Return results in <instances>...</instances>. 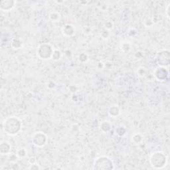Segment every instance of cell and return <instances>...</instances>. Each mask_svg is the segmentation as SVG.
Wrapping results in <instances>:
<instances>
[{
    "mask_svg": "<svg viewBox=\"0 0 170 170\" xmlns=\"http://www.w3.org/2000/svg\"><path fill=\"white\" fill-rule=\"evenodd\" d=\"M22 128V122L20 119L15 116L6 118L2 123V129L6 134L15 136L20 132Z\"/></svg>",
    "mask_w": 170,
    "mask_h": 170,
    "instance_id": "cell-1",
    "label": "cell"
},
{
    "mask_svg": "<svg viewBox=\"0 0 170 170\" xmlns=\"http://www.w3.org/2000/svg\"><path fill=\"white\" fill-rule=\"evenodd\" d=\"M150 163L154 169H162L166 165L167 158L162 152H155L150 156Z\"/></svg>",
    "mask_w": 170,
    "mask_h": 170,
    "instance_id": "cell-2",
    "label": "cell"
},
{
    "mask_svg": "<svg viewBox=\"0 0 170 170\" xmlns=\"http://www.w3.org/2000/svg\"><path fill=\"white\" fill-rule=\"evenodd\" d=\"M114 169V164L109 157L101 156L94 160L93 169L96 170H112Z\"/></svg>",
    "mask_w": 170,
    "mask_h": 170,
    "instance_id": "cell-3",
    "label": "cell"
},
{
    "mask_svg": "<svg viewBox=\"0 0 170 170\" xmlns=\"http://www.w3.org/2000/svg\"><path fill=\"white\" fill-rule=\"evenodd\" d=\"M54 50L55 49L50 44L47 43H42L39 45L38 48H37V57L41 60H48V59H51Z\"/></svg>",
    "mask_w": 170,
    "mask_h": 170,
    "instance_id": "cell-4",
    "label": "cell"
},
{
    "mask_svg": "<svg viewBox=\"0 0 170 170\" xmlns=\"http://www.w3.org/2000/svg\"><path fill=\"white\" fill-rule=\"evenodd\" d=\"M158 67H168L170 63V55L168 49H163L159 51L156 56Z\"/></svg>",
    "mask_w": 170,
    "mask_h": 170,
    "instance_id": "cell-5",
    "label": "cell"
},
{
    "mask_svg": "<svg viewBox=\"0 0 170 170\" xmlns=\"http://www.w3.org/2000/svg\"><path fill=\"white\" fill-rule=\"evenodd\" d=\"M47 142V136L42 132H37L33 134L32 138L33 144L36 147H41L46 145Z\"/></svg>",
    "mask_w": 170,
    "mask_h": 170,
    "instance_id": "cell-6",
    "label": "cell"
},
{
    "mask_svg": "<svg viewBox=\"0 0 170 170\" xmlns=\"http://www.w3.org/2000/svg\"><path fill=\"white\" fill-rule=\"evenodd\" d=\"M154 76L156 80L159 81H164L168 77L169 72L167 68L158 67H157L154 71Z\"/></svg>",
    "mask_w": 170,
    "mask_h": 170,
    "instance_id": "cell-7",
    "label": "cell"
},
{
    "mask_svg": "<svg viewBox=\"0 0 170 170\" xmlns=\"http://www.w3.org/2000/svg\"><path fill=\"white\" fill-rule=\"evenodd\" d=\"M15 3L14 0H3L0 2V9L3 12H9L15 7Z\"/></svg>",
    "mask_w": 170,
    "mask_h": 170,
    "instance_id": "cell-8",
    "label": "cell"
},
{
    "mask_svg": "<svg viewBox=\"0 0 170 170\" xmlns=\"http://www.w3.org/2000/svg\"><path fill=\"white\" fill-rule=\"evenodd\" d=\"M12 145L7 141H2L0 143V154L1 155H9L11 153Z\"/></svg>",
    "mask_w": 170,
    "mask_h": 170,
    "instance_id": "cell-9",
    "label": "cell"
},
{
    "mask_svg": "<svg viewBox=\"0 0 170 170\" xmlns=\"http://www.w3.org/2000/svg\"><path fill=\"white\" fill-rule=\"evenodd\" d=\"M62 33L66 37H72L75 33V27L71 24H66L62 28Z\"/></svg>",
    "mask_w": 170,
    "mask_h": 170,
    "instance_id": "cell-10",
    "label": "cell"
},
{
    "mask_svg": "<svg viewBox=\"0 0 170 170\" xmlns=\"http://www.w3.org/2000/svg\"><path fill=\"white\" fill-rule=\"evenodd\" d=\"M108 113H109V116L112 117V118H116L120 115V109L118 106L113 105L109 108Z\"/></svg>",
    "mask_w": 170,
    "mask_h": 170,
    "instance_id": "cell-11",
    "label": "cell"
},
{
    "mask_svg": "<svg viewBox=\"0 0 170 170\" xmlns=\"http://www.w3.org/2000/svg\"><path fill=\"white\" fill-rule=\"evenodd\" d=\"M112 127V123L109 120H104L100 123V128L103 132H108L111 130Z\"/></svg>",
    "mask_w": 170,
    "mask_h": 170,
    "instance_id": "cell-12",
    "label": "cell"
},
{
    "mask_svg": "<svg viewBox=\"0 0 170 170\" xmlns=\"http://www.w3.org/2000/svg\"><path fill=\"white\" fill-rule=\"evenodd\" d=\"M48 17L53 22H59L61 19V15L57 12H51L49 13Z\"/></svg>",
    "mask_w": 170,
    "mask_h": 170,
    "instance_id": "cell-13",
    "label": "cell"
},
{
    "mask_svg": "<svg viewBox=\"0 0 170 170\" xmlns=\"http://www.w3.org/2000/svg\"><path fill=\"white\" fill-rule=\"evenodd\" d=\"M143 136L142 134L136 133L132 136V142L135 144H140L143 141Z\"/></svg>",
    "mask_w": 170,
    "mask_h": 170,
    "instance_id": "cell-14",
    "label": "cell"
},
{
    "mask_svg": "<svg viewBox=\"0 0 170 170\" xmlns=\"http://www.w3.org/2000/svg\"><path fill=\"white\" fill-rule=\"evenodd\" d=\"M22 46V42L19 39L15 38L12 39V42H11V47H12L14 49H19Z\"/></svg>",
    "mask_w": 170,
    "mask_h": 170,
    "instance_id": "cell-15",
    "label": "cell"
},
{
    "mask_svg": "<svg viewBox=\"0 0 170 170\" xmlns=\"http://www.w3.org/2000/svg\"><path fill=\"white\" fill-rule=\"evenodd\" d=\"M27 150H26L25 148H19V150H17L16 152L17 156L20 158H25V157L27 156Z\"/></svg>",
    "mask_w": 170,
    "mask_h": 170,
    "instance_id": "cell-16",
    "label": "cell"
},
{
    "mask_svg": "<svg viewBox=\"0 0 170 170\" xmlns=\"http://www.w3.org/2000/svg\"><path fill=\"white\" fill-rule=\"evenodd\" d=\"M61 58V53L60 51L55 49L53 53L51 59L54 61H59Z\"/></svg>",
    "mask_w": 170,
    "mask_h": 170,
    "instance_id": "cell-17",
    "label": "cell"
},
{
    "mask_svg": "<svg viewBox=\"0 0 170 170\" xmlns=\"http://www.w3.org/2000/svg\"><path fill=\"white\" fill-rule=\"evenodd\" d=\"M126 130L123 126H119L116 130V133L119 136H124L126 134Z\"/></svg>",
    "mask_w": 170,
    "mask_h": 170,
    "instance_id": "cell-18",
    "label": "cell"
},
{
    "mask_svg": "<svg viewBox=\"0 0 170 170\" xmlns=\"http://www.w3.org/2000/svg\"><path fill=\"white\" fill-rule=\"evenodd\" d=\"M79 60L81 63H86L89 60V57L85 53H82L79 55Z\"/></svg>",
    "mask_w": 170,
    "mask_h": 170,
    "instance_id": "cell-19",
    "label": "cell"
},
{
    "mask_svg": "<svg viewBox=\"0 0 170 170\" xmlns=\"http://www.w3.org/2000/svg\"><path fill=\"white\" fill-rule=\"evenodd\" d=\"M137 74H138V76L140 77L144 76L145 74H146V69L142 67H139L138 68V70H137Z\"/></svg>",
    "mask_w": 170,
    "mask_h": 170,
    "instance_id": "cell-20",
    "label": "cell"
},
{
    "mask_svg": "<svg viewBox=\"0 0 170 170\" xmlns=\"http://www.w3.org/2000/svg\"><path fill=\"white\" fill-rule=\"evenodd\" d=\"M29 169L31 170H39L41 169V167L39 166V164H37V163H34L30 165V167H29Z\"/></svg>",
    "mask_w": 170,
    "mask_h": 170,
    "instance_id": "cell-21",
    "label": "cell"
},
{
    "mask_svg": "<svg viewBox=\"0 0 170 170\" xmlns=\"http://www.w3.org/2000/svg\"><path fill=\"white\" fill-rule=\"evenodd\" d=\"M130 48V45L128 43H124L122 45V50L124 52L128 51Z\"/></svg>",
    "mask_w": 170,
    "mask_h": 170,
    "instance_id": "cell-22",
    "label": "cell"
},
{
    "mask_svg": "<svg viewBox=\"0 0 170 170\" xmlns=\"http://www.w3.org/2000/svg\"><path fill=\"white\" fill-rule=\"evenodd\" d=\"M109 35H110L109 31L107 29H104V31H102V33H101V36H102L103 39H105L109 38Z\"/></svg>",
    "mask_w": 170,
    "mask_h": 170,
    "instance_id": "cell-23",
    "label": "cell"
},
{
    "mask_svg": "<svg viewBox=\"0 0 170 170\" xmlns=\"http://www.w3.org/2000/svg\"><path fill=\"white\" fill-rule=\"evenodd\" d=\"M10 156H9V159H10V160L11 162H15V160H16V159H17L19 158L18 156H17V154H9Z\"/></svg>",
    "mask_w": 170,
    "mask_h": 170,
    "instance_id": "cell-24",
    "label": "cell"
},
{
    "mask_svg": "<svg viewBox=\"0 0 170 170\" xmlns=\"http://www.w3.org/2000/svg\"><path fill=\"white\" fill-rule=\"evenodd\" d=\"M112 27H113V23H112L111 21H108V22H107V23H106V24H105L106 29H107V30L111 29Z\"/></svg>",
    "mask_w": 170,
    "mask_h": 170,
    "instance_id": "cell-25",
    "label": "cell"
},
{
    "mask_svg": "<svg viewBox=\"0 0 170 170\" xmlns=\"http://www.w3.org/2000/svg\"><path fill=\"white\" fill-rule=\"evenodd\" d=\"M169 8H170V2L167 4V6L166 8V12H165V14H166V16L168 19H169Z\"/></svg>",
    "mask_w": 170,
    "mask_h": 170,
    "instance_id": "cell-26",
    "label": "cell"
}]
</instances>
